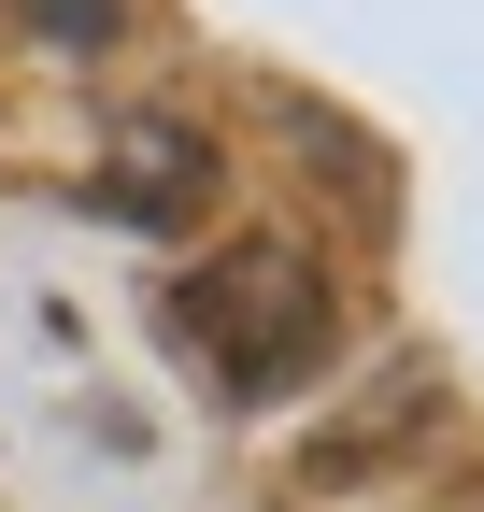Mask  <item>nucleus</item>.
I'll return each mask as SVG.
<instances>
[{
	"label": "nucleus",
	"mask_w": 484,
	"mask_h": 512,
	"mask_svg": "<svg viewBox=\"0 0 484 512\" xmlns=\"http://www.w3.org/2000/svg\"><path fill=\"white\" fill-rule=\"evenodd\" d=\"M200 185H214V143H200V128H171V114H143L129 143L100 157V185H86V200H100L114 228H171Z\"/></svg>",
	"instance_id": "2"
},
{
	"label": "nucleus",
	"mask_w": 484,
	"mask_h": 512,
	"mask_svg": "<svg viewBox=\"0 0 484 512\" xmlns=\"http://www.w3.org/2000/svg\"><path fill=\"white\" fill-rule=\"evenodd\" d=\"M157 328H171V356H186L228 413H271L328 356V271L299 242H228L214 271H186V285L157 299Z\"/></svg>",
	"instance_id": "1"
},
{
	"label": "nucleus",
	"mask_w": 484,
	"mask_h": 512,
	"mask_svg": "<svg viewBox=\"0 0 484 512\" xmlns=\"http://www.w3.org/2000/svg\"><path fill=\"white\" fill-rule=\"evenodd\" d=\"M29 15H43L57 43H100V29H114V0H29Z\"/></svg>",
	"instance_id": "3"
}]
</instances>
